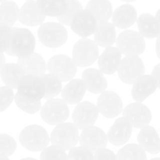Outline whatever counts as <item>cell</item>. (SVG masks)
Returning a JSON list of instances; mask_svg holds the SVG:
<instances>
[{"label":"cell","mask_w":160,"mask_h":160,"mask_svg":"<svg viewBox=\"0 0 160 160\" xmlns=\"http://www.w3.org/2000/svg\"><path fill=\"white\" fill-rule=\"evenodd\" d=\"M35 45V38L29 30L11 28L6 52L20 59L34 52Z\"/></svg>","instance_id":"6da1fadb"},{"label":"cell","mask_w":160,"mask_h":160,"mask_svg":"<svg viewBox=\"0 0 160 160\" xmlns=\"http://www.w3.org/2000/svg\"><path fill=\"white\" fill-rule=\"evenodd\" d=\"M20 142L23 148L31 152L45 149L49 143V136L45 128L38 125H29L22 130Z\"/></svg>","instance_id":"7a4b0ae2"},{"label":"cell","mask_w":160,"mask_h":160,"mask_svg":"<svg viewBox=\"0 0 160 160\" xmlns=\"http://www.w3.org/2000/svg\"><path fill=\"white\" fill-rule=\"evenodd\" d=\"M38 36L45 46L48 48H59L67 42V29L63 25L54 22H48L40 26Z\"/></svg>","instance_id":"3957f363"},{"label":"cell","mask_w":160,"mask_h":160,"mask_svg":"<svg viewBox=\"0 0 160 160\" xmlns=\"http://www.w3.org/2000/svg\"><path fill=\"white\" fill-rule=\"evenodd\" d=\"M49 138L55 146L64 151L70 150L74 148L79 140L78 129L73 123H61L54 128Z\"/></svg>","instance_id":"277c9868"},{"label":"cell","mask_w":160,"mask_h":160,"mask_svg":"<svg viewBox=\"0 0 160 160\" xmlns=\"http://www.w3.org/2000/svg\"><path fill=\"white\" fill-rule=\"evenodd\" d=\"M117 48L126 56H138L145 50V38L134 31L120 33L117 39Z\"/></svg>","instance_id":"5b68a950"},{"label":"cell","mask_w":160,"mask_h":160,"mask_svg":"<svg viewBox=\"0 0 160 160\" xmlns=\"http://www.w3.org/2000/svg\"><path fill=\"white\" fill-rule=\"evenodd\" d=\"M98 45L88 38L80 39L73 46V59L77 67H88L97 60L98 56Z\"/></svg>","instance_id":"8992f818"},{"label":"cell","mask_w":160,"mask_h":160,"mask_svg":"<svg viewBox=\"0 0 160 160\" xmlns=\"http://www.w3.org/2000/svg\"><path fill=\"white\" fill-rule=\"evenodd\" d=\"M70 115L68 106L62 99L52 98L48 100L41 109L42 120L49 125L63 123Z\"/></svg>","instance_id":"52a82bcc"},{"label":"cell","mask_w":160,"mask_h":160,"mask_svg":"<svg viewBox=\"0 0 160 160\" xmlns=\"http://www.w3.org/2000/svg\"><path fill=\"white\" fill-rule=\"evenodd\" d=\"M49 73L60 81H70L77 73V66L66 55H56L50 58L47 65Z\"/></svg>","instance_id":"ba28073f"},{"label":"cell","mask_w":160,"mask_h":160,"mask_svg":"<svg viewBox=\"0 0 160 160\" xmlns=\"http://www.w3.org/2000/svg\"><path fill=\"white\" fill-rule=\"evenodd\" d=\"M145 65L138 56H125L118 67V75L125 84H134V81L145 73Z\"/></svg>","instance_id":"9c48e42d"},{"label":"cell","mask_w":160,"mask_h":160,"mask_svg":"<svg viewBox=\"0 0 160 160\" xmlns=\"http://www.w3.org/2000/svg\"><path fill=\"white\" fill-rule=\"evenodd\" d=\"M152 117L150 109L141 102L131 103L123 110V118L132 128L137 129H142L148 126Z\"/></svg>","instance_id":"30bf717a"},{"label":"cell","mask_w":160,"mask_h":160,"mask_svg":"<svg viewBox=\"0 0 160 160\" xmlns=\"http://www.w3.org/2000/svg\"><path fill=\"white\" fill-rule=\"evenodd\" d=\"M98 117L96 106L90 102H81L78 103L73 110L72 118L73 124L78 129L84 130L92 127Z\"/></svg>","instance_id":"8fae6325"},{"label":"cell","mask_w":160,"mask_h":160,"mask_svg":"<svg viewBox=\"0 0 160 160\" xmlns=\"http://www.w3.org/2000/svg\"><path fill=\"white\" fill-rule=\"evenodd\" d=\"M98 112L106 118H114L121 113L123 110V102L116 92L105 91L98 97L97 102Z\"/></svg>","instance_id":"7c38bea8"},{"label":"cell","mask_w":160,"mask_h":160,"mask_svg":"<svg viewBox=\"0 0 160 160\" xmlns=\"http://www.w3.org/2000/svg\"><path fill=\"white\" fill-rule=\"evenodd\" d=\"M79 141L81 147L93 153L106 148L108 139L106 134L101 128L92 126L83 130L79 137Z\"/></svg>","instance_id":"4fadbf2b"},{"label":"cell","mask_w":160,"mask_h":160,"mask_svg":"<svg viewBox=\"0 0 160 160\" xmlns=\"http://www.w3.org/2000/svg\"><path fill=\"white\" fill-rule=\"evenodd\" d=\"M17 92L30 99L41 101L45 96V86L41 77L24 75L20 81Z\"/></svg>","instance_id":"5bb4252c"},{"label":"cell","mask_w":160,"mask_h":160,"mask_svg":"<svg viewBox=\"0 0 160 160\" xmlns=\"http://www.w3.org/2000/svg\"><path fill=\"white\" fill-rule=\"evenodd\" d=\"M70 26L75 34L86 38L95 33L98 23L88 11L81 9L73 17Z\"/></svg>","instance_id":"9a60e30c"},{"label":"cell","mask_w":160,"mask_h":160,"mask_svg":"<svg viewBox=\"0 0 160 160\" xmlns=\"http://www.w3.org/2000/svg\"><path fill=\"white\" fill-rule=\"evenodd\" d=\"M159 86V83L151 75H143L133 84L131 95L137 102L142 103L154 93Z\"/></svg>","instance_id":"2e32d148"},{"label":"cell","mask_w":160,"mask_h":160,"mask_svg":"<svg viewBox=\"0 0 160 160\" xmlns=\"http://www.w3.org/2000/svg\"><path fill=\"white\" fill-rule=\"evenodd\" d=\"M132 134V127L123 117L117 119L106 134L107 139L114 145H123L129 141Z\"/></svg>","instance_id":"e0dca14e"},{"label":"cell","mask_w":160,"mask_h":160,"mask_svg":"<svg viewBox=\"0 0 160 160\" xmlns=\"http://www.w3.org/2000/svg\"><path fill=\"white\" fill-rule=\"evenodd\" d=\"M17 64L22 69L25 75L41 77L45 74L47 70L45 59L41 55L35 52L18 59Z\"/></svg>","instance_id":"ac0fdd59"},{"label":"cell","mask_w":160,"mask_h":160,"mask_svg":"<svg viewBox=\"0 0 160 160\" xmlns=\"http://www.w3.org/2000/svg\"><path fill=\"white\" fill-rule=\"evenodd\" d=\"M121 53L117 47H108L98 58L100 71L106 74H112L118 70L122 57Z\"/></svg>","instance_id":"d6986e66"},{"label":"cell","mask_w":160,"mask_h":160,"mask_svg":"<svg viewBox=\"0 0 160 160\" xmlns=\"http://www.w3.org/2000/svg\"><path fill=\"white\" fill-rule=\"evenodd\" d=\"M82 81L86 90L93 94H100L107 88V81L100 70L95 68L87 69L82 73Z\"/></svg>","instance_id":"ffe728a7"},{"label":"cell","mask_w":160,"mask_h":160,"mask_svg":"<svg viewBox=\"0 0 160 160\" xmlns=\"http://www.w3.org/2000/svg\"><path fill=\"white\" fill-rule=\"evenodd\" d=\"M137 16V10L132 5H122L112 12V24L121 29L128 28L135 23Z\"/></svg>","instance_id":"44dd1931"},{"label":"cell","mask_w":160,"mask_h":160,"mask_svg":"<svg viewBox=\"0 0 160 160\" xmlns=\"http://www.w3.org/2000/svg\"><path fill=\"white\" fill-rule=\"evenodd\" d=\"M19 20L27 26L34 27L42 24L45 17L41 13L36 5V2H26L19 11Z\"/></svg>","instance_id":"7402d4cb"},{"label":"cell","mask_w":160,"mask_h":160,"mask_svg":"<svg viewBox=\"0 0 160 160\" xmlns=\"http://www.w3.org/2000/svg\"><path fill=\"white\" fill-rule=\"evenodd\" d=\"M139 146L145 152L151 154H158L159 152V137L154 128L147 126L142 128L138 135Z\"/></svg>","instance_id":"603a6c76"},{"label":"cell","mask_w":160,"mask_h":160,"mask_svg":"<svg viewBox=\"0 0 160 160\" xmlns=\"http://www.w3.org/2000/svg\"><path fill=\"white\" fill-rule=\"evenodd\" d=\"M85 9L92 14L98 24L108 22L112 14V4L107 0L90 1Z\"/></svg>","instance_id":"cb8c5ba5"},{"label":"cell","mask_w":160,"mask_h":160,"mask_svg":"<svg viewBox=\"0 0 160 160\" xmlns=\"http://www.w3.org/2000/svg\"><path fill=\"white\" fill-rule=\"evenodd\" d=\"M86 92V88L81 79L71 80L62 90V97L67 104L81 102Z\"/></svg>","instance_id":"d4e9b609"},{"label":"cell","mask_w":160,"mask_h":160,"mask_svg":"<svg viewBox=\"0 0 160 160\" xmlns=\"http://www.w3.org/2000/svg\"><path fill=\"white\" fill-rule=\"evenodd\" d=\"M139 34L147 38H155L159 35V20L149 13H143L137 19Z\"/></svg>","instance_id":"484cf974"},{"label":"cell","mask_w":160,"mask_h":160,"mask_svg":"<svg viewBox=\"0 0 160 160\" xmlns=\"http://www.w3.org/2000/svg\"><path fill=\"white\" fill-rule=\"evenodd\" d=\"M24 75L22 69L16 63H5L0 70L2 81L11 89L17 88Z\"/></svg>","instance_id":"4316f807"},{"label":"cell","mask_w":160,"mask_h":160,"mask_svg":"<svg viewBox=\"0 0 160 160\" xmlns=\"http://www.w3.org/2000/svg\"><path fill=\"white\" fill-rule=\"evenodd\" d=\"M95 43L102 47H111L116 42V29L112 23L106 22L97 26L95 33Z\"/></svg>","instance_id":"83f0119b"},{"label":"cell","mask_w":160,"mask_h":160,"mask_svg":"<svg viewBox=\"0 0 160 160\" xmlns=\"http://www.w3.org/2000/svg\"><path fill=\"white\" fill-rule=\"evenodd\" d=\"M41 13L45 17H60L67 9V1H36Z\"/></svg>","instance_id":"f1b7e54d"},{"label":"cell","mask_w":160,"mask_h":160,"mask_svg":"<svg viewBox=\"0 0 160 160\" xmlns=\"http://www.w3.org/2000/svg\"><path fill=\"white\" fill-rule=\"evenodd\" d=\"M19 9L14 2H3L0 5V23L11 27L18 20Z\"/></svg>","instance_id":"f546056e"},{"label":"cell","mask_w":160,"mask_h":160,"mask_svg":"<svg viewBox=\"0 0 160 160\" xmlns=\"http://www.w3.org/2000/svg\"><path fill=\"white\" fill-rule=\"evenodd\" d=\"M117 160H147L145 152L137 144H128L118 152Z\"/></svg>","instance_id":"4dcf8cb0"},{"label":"cell","mask_w":160,"mask_h":160,"mask_svg":"<svg viewBox=\"0 0 160 160\" xmlns=\"http://www.w3.org/2000/svg\"><path fill=\"white\" fill-rule=\"evenodd\" d=\"M41 78L45 86V98L52 99L62 92V83L56 77L52 76L50 73H45L41 76Z\"/></svg>","instance_id":"1f68e13d"},{"label":"cell","mask_w":160,"mask_h":160,"mask_svg":"<svg viewBox=\"0 0 160 160\" xmlns=\"http://www.w3.org/2000/svg\"><path fill=\"white\" fill-rule=\"evenodd\" d=\"M15 102L17 106L24 111L25 112L29 114H34L38 112L42 108V103L41 101H35V100L30 99L23 96L18 92H17L16 95L14 96Z\"/></svg>","instance_id":"d6a6232c"},{"label":"cell","mask_w":160,"mask_h":160,"mask_svg":"<svg viewBox=\"0 0 160 160\" xmlns=\"http://www.w3.org/2000/svg\"><path fill=\"white\" fill-rule=\"evenodd\" d=\"M82 9V5L81 2L76 0L67 1V9L65 12L60 17H57L58 20L60 22V24L70 26L73 17Z\"/></svg>","instance_id":"836d02e7"},{"label":"cell","mask_w":160,"mask_h":160,"mask_svg":"<svg viewBox=\"0 0 160 160\" xmlns=\"http://www.w3.org/2000/svg\"><path fill=\"white\" fill-rule=\"evenodd\" d=\"M17 149V142L11 136L0 134V156H9Z\"/></svg>","instance_id":"e575fe53"},{"label":"cell","mask_w":160,"mask_h":160,"mask_svg":"<svg viewBox=\"0 0 160 160\" xmlns=\"http://www.w3.org/2000/svg\"><path fill=\"white\" fill-rule=\"evenodd\" d=\"M40 160H67V155L62 148L51 145L42 150Z\"/></svg>","instance_id":"d590c367"},{"label":"cell","mask_w":160,"mask_h":160,"mask_svg":"<svg viewBox=\"0 0 160 160\" xmlns=\"http://www.w3.org/2000/svg\"><path fill=\"white\" fill-rule=\"evenodd\" d=\"M67 160H94V155L83 147H74L69 152Z\"/></svg>","instance_id":"8d00e7d4"},{"label":"cell","mask_w":160,"mask_h":160,"mask_svg":"<svg viewBox=\"0 0 160 160\" xmlns=\"http://www.w3.org/2000/svg\"><path fill=\"white\" fill-rule=\"evenodd\" d=\"M14 99L13 92L11 88L4 86L0 87V112L6 110Z\"/></svg>","instance_id":"74e56055"},{"label":"cell","mask_w":160,"mask_h":160,"mask_svg":"<svg viewBox=\"0 0 160 160\" xmlns=\"http://www.w3.org/2000/svg\"><path fill=\"white\" fill-rule=\"evenodd\" d=\"M11 28L0 23V53L6 52Z\"/></svg>","instance_id":"f35d334b"},{"label":"cell","mask_w":160,"mask_h":160,"mask_svg":"<svg viewBox=\"0 0 160 160\" xmlns=\"http://www.w3.org/2000/svg\"><path fill=\"white\" fill-rule=\"evenodd\" d=\"M94 160H117V158L113 152L105 148L95 152Z\"/></svg>","instance_id":"ab89813d"},{"label":"cell","mask_w":160,"mask_h":160,"mask_svg":"<svg viewBox=\"0 0 160 160\" xmlns=\"http://www.w3.org/2000/svg\"><path fill=\"white\" fill-rule=\"evenodd\" d=\"M151 76L159 84V65H157L155 67Z\"/></svg>","instance_id":"60d3db41"},{"label":"cell","mask_w":160,"mask_h":160,"mask_svg":"<svg viewBox=\"0 0 160 160\" xmlns=\"http://www.w3.org/2000/svg\"><path fill=\"white\" fill-rule=\"evenodd\" d=\"M5 60H6V59H5V56L3 55V53H0V70H1V69L4 66Z\"/></svg>","instance_id":"b9f144b4"},{"label":"cell","mask_w":160,"mask_h":160,"mask_svg":"<svg viewBox=\"0 0 160 160\" xmlns=\"http://www.w3.org/2000/svg\"><path fill=\"white\" fill-rule=\"evenodd\" d=\"M0 160H9V158L6 157V156H0Z\"/></svg>","instance_id":"7bdbcfd3"},{"label":"cell","mask_w":160,"mask_h":160,"mask_svg":"<svg viewBox=\"0 0 160 160\" xmlns=\"http://www.w3.org/2000/svg\"><path fill=\"white\" fill-rule=\"evenodd\" d=\"M20 160H38V159H33V158H24V159H22Z\"/></svg>","instance_id":"ee69618b"},{"label":"cell","mask_w":160,"mask_h":160,"mask_svg":"<svg viewBox=\"0 0 160 160\" xmlns=\"http://www.w3.org/2000/svg\"><path fill=\"white\" fill-rule=\"evenodd\" d=\"M151 160H160L159 158H154V159H152Z\"/></svg>","instance_id":"f6af8a7d"}]
</instances>
